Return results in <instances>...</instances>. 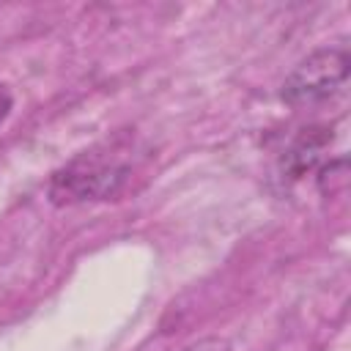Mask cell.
Instances as JSON below:
<instances>
[{
    "label": "cell",
    "mask_w": 351,
    "mask_h": 351,
    "mask_svg": "<svg viewBox=\"0 0 351 351\" xmlns=\"http://www.w3.org/2000/svg\"><path fill=\"white\" fill-rule=\"evenodd\" d=\"M145 159L148 148L134 134L107 137L58 167L49 178L47 195L55 206L112 200L132 186Z\"/></svg>",
    "instance_id": "6da1fadb"
},
{
    "label": "cell",
    "mask_w": 351,
    "mask_h": 351,
    "mask_svg": "<svg viewBox=\"0 0 351 351\" xmlns=\"http://www.w3.org/2000/svg\"><path fill=\"white\" fill-rule=\"evenodd\" d=\"M348 80V47H321L307 55L282 82L280 99L288 107H315L335 99Z\"/></svg>",
    "instance_id": "7a4b0ae2"
},
{
    "label": "cell",
    "mask_w": 351,
    "mask_h": 351,
    "mask_svg": "<svg viewBox=\"0 0 351 351\" xmlns=\"http://www.w3.org/2000/svg\"><path fill=\"white\" fill-rule=\"evenodd\" d=\"M11 107H14V93H11V88L5 82H0V123L8 118Z\"/></svg>",
    "instance_id": "3957f363"
},
{
    "label": "cell",
    "mask_w": 351,
    "mask_h": 351,
    "mask_svg": "<svg viewBox=\"0 0 351 351\" xmlns=\"http://www.w3.org/2000/svg\"><path fill=\"white\" fill-rule=\"evenodd\" d=\"M181 351H228V346L219 340H203V343H195V346L181 348Z\"/></svg>",
    "instance_id": "277c9868"
}]
</instances>
